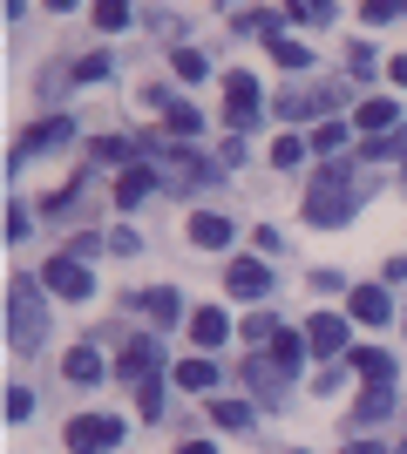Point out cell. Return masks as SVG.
Masks as SVG:
<instances>
[{"label":"cell","mask_w":407,"mask_h":454,"mask_svg":"<svg viewBox=\"0 0 407 454\" xmlns=\"http://www.w3.org/2000/svg\"><path fill=\"white\" fill-rule=\"evenodd\" d=\"M35 414V394H27V387H7V420H27Z\"/></svg>","instance_id":"cell-30"},{"label":"cell","mask_w":407,"mask_h":454,"mask_svg":"<svg viewBox=\"0 0 407 454\" xmlns=\"http://www.w3.org/2000/svg\"><path fill=\"white\" fill-rule=\"evenodd\" d=\"M211 420H217V427H245L252 407H245V400H211Z\"/></svg>","instance_id":"cell-26"},{"label":"cell","mask_w":407,"mask_h":454,"mask_svg":"<svg viewBox=\"0 0 407 454\" xmlns=\"http://www.w3.org/2000/svg\"><path fill=\"white\" fill-rule=\"evenodd\" d=\"M96 27H102V35L129 27V0H96Z\"/></svg>","instance_id":"cell-25"},{"label":"cell","mask_w":407,"mask_h":454,"mask_svg":"<svg viewBox=\"0 0 407 454\" xmlns=\"http://www.w3.org/2000/svg\"><path fill=\"white\" fill-rule=\"evenodd\" d=\"M292 14H306V20H333V0H292Z\"/></svg>","instance_id":"cell-32"},{"label":"cell","mask_w":407,"mask_h":454,"mask_svg":"<svg viewBox=\"0 0 407 454\" xmlns=\"http://www.w3.org/2000/svg\"><path fill=\"white\" fill-rule=\"evenodd\" d=\"M401 7H407V0H367V7H360V20H373V27H380V20H394Z\"/></svg>","instance_id":"cell-31"},{"label":"cell","mask_w":407,"mask_h":454,"mask_svg":"<svg viewBox=\"0 0 407 454\" xmlns=\"http://www.w3.org/2000/svg\"><path fill=\"white\" fill-rule=\"evenodd\" d=\"M387 82H394V89H407V55H394V61H387Z\"/></svg>","instance_id":"cell-35"},{"label":"cell","mask_w":407,"mask_h":454,"mask_svg":"<svg viewBox=\"0 0 407 454\" xmlns=\"http://www.w3.org/2000/svg\"><path fill=\"white\" fill-rule=\"evenodd\" d=\"M129 150H136L129 136H96V150H89V156H96V163H122Z\"/></svg>","instance_id":"cell-27"},{"label":"cell","mask_w":407,"mask_h":454,"mask_svg":"<svg viewBox=\"0 0 407 454\" xmlns=\"http://www.w3.org/2000/svg\"><path fill=\"white\" fill-rule=\"evenodd\" d=\"M271 61H278V68H312V48H306V41H292V35H278V41H271Z\"/></svg>","instance_id":"cell-23"},{"label":"cell","mask_w":407,"mask_h":454,"mask_svg":"<svg viewBox=\"0 0 407 454\" xmlns=\"http://www.w3.org/2000/svg\"><path fill=\"white\" fill-rule=\"evenodd\" d=\"M197 129H204V115H197L191 102H170V109H163V136H170V143H197Z\"/></svg>","instance_id":"cell-17"},{"label":"cell","mask_w":407,"mask_h":454,"mask_svg":"<svg viewBox=\"0 0 407 454\" xmlns=\"http://www.w3.org/2000/svg\"><path fill=\"white\" fill-rule=\"evenodd\" d=\"M306 217H312V224H347V217H353V184L340 170H319L312 190H306Z\"/></svg>","instance_id":"cell-4"},{"label":"cell","mask_w":407,"mask_h":454,"mask_svg":"<svg viewBox=\"0 0 407 454\" xmlns=\"http://www.w3.org/2000/svg\"><path fill=\"white\" fill-rule=\"evenodd\" d=\"M48 7H55V14H68V7H75V0H48Z\"/></svg>","instance_id":"cell-38"},{"label":"cell","mask_w":407,"mask_h":454,"mask_svg":"<svg viewBox=\"0 0 407 454\" xmlns=\"http://www.w3.org/2000/svg\"><path fill=\"white\" fill-rule=\"evenodd\" d=\"M224 285H231L238 299H265V292H271V271L258 265V258H238V265L224 271Z\"/></svg>","instance_id":"cell-12"},{"label":"cell","mask_w":407,"mask_h":454,"mask_svg":"<svg viewBox=\"0 0 407 454\" xmlns=\"http://www.w3.org/2000/svg\"><path fill=\"white\" fill-rule=\"evenodd\" d=\"M312 150H319V156H340V150H347V122H319V129H312Z\"/></svg>","instance_id":"cell-24"},{"label":"cell","mask_w":407,"mask_h":454,"mask_svg":"<svg viewBox=\"0 0 407 454\" xmlns=\"http://www.w3.org/2000/svg\"><path fill=\"white\" fill-rule=\"evenodd\" d=\"M191 245H204V251H224V245H231V224H224L217 210H197V217H191Z\"/></svg>","instance_id":"cell-16"},{"label":"cell","mask_w":407,"mask_h":454,"mask_svg":"<svg viewBox=\"0 0 407 454\" xmlns=\"http://www.w3.org/2000/svg\"><path fill=\"white\" fill-rule=\"evenodd\" d=\"M136 150H150L156 176H163V184H176V190H204V184H217V170L204 163V156H184V150H170V143H156V136H143Z\"/></svg>","instance_id":"cell-3"},{"label":"cell","mask_w":407,"mask_h":454,"mask_svg":"<svg viewBox=\"0 0 407 454\" xmlns=\"http://www.w3.org/2000/svg\"><path fill=\"white\" fill-rule=\"evenodd\" d=\"M116 373H122V387L136 394V407L156 420V407H163V346L156 340H136V346H122V360H116Z\"/></svg>","instance_id":"cell-2"},{"label":"cell","mask_w":407,"mask_h":454,"mask_svg":"<svg viewBox=\"0 0 407 454\" xmlns=\"http://www.w3.org/2000/svg\"><path fill=\"white\" fill-rule=\"evenodd\" d=\"M407 150V136H373V143H367V156H401Z\"/></svg>","instance_id":"cell-34"},{"label":"cell","mask_w":407,"mask_h":454,"mask_svg":"<svg viewBox=\"0 0 407 454\" xmlns=\"http://www.w3.org/2000/svg\"><path fill=\"white\" fill-rule=\"evenodd\" d=\"M347 454H394V448H380V441H353Z\"/></svg>","instance_id":"cell-36"},{"label":"cell","mask_w":407,"mask_h":454,"mask_svg":"<svg viewBox=\"0 0 407 454\" xmlns=\"http://www.w3.org/2000/svg\"><path fill=\"white\" fill-rule=\"evenodd\" d=\"M394 414V387H360V400H353V427H373V420Z\"/></svg>","instance_id":"cell-15"},{"label":"cell","mask_w":407,"mask_h":454,"mask_svg":"<svg viewBox=\"0 0 407 454\" xmlns=\"http://www.w3.org/2000/svg\"><path fill=\"white\" fill-rule=\"evenodd\" d=\"M306 150H312V143H299V136H278V143H271V163H278V170H292Z\"/></svg>","instance_id":"cell-28"},{"label":"cell","mask_w":407,"mask_h":454,"mask_svg":"<svg viewBox=\"0 0 407 454\" xmlns=\"http://www.w3.org/2000/svg\"><path fill=\"white\" fill-rule=\"evenodd\" d=\"M143 312H150V325H176V319H184L176 292H163V285H156V292H143Z\"/></svg>","instance_id":"cell-21"},{"label":"cell","mask_w":407,"mask_h":454,"mask_svg":"<svg viewBox=\"0 0 407 454\" xmlns=\"http://www.w3.org/2000/svg\"><path fill=\"white\" fill-rule=\"evenodd\" d=\"M61 373L75 380V387H96V380H102V360H96V353H89V346H75V353L61 360Z\"/></svg>","instance_id":"cell-22"},{"label":"cell","mask_w":407,"mask_h":454,"mask_svg":"<svg viewBox=\"0 0 407 454\" xmlns=\"http://www.w3.org/2000/svg\"><path fill=\"white\" fill-rule=\"evenodd\" d=\"M353 366L367 373V387H387V380H394V360L380 353V346H353Z\"/></svg>","instance_id":"cell-19"},{"label":"cell","mask_w":407,"mask_h":454,"mask_svg":"<svg viewBox=\"0 0 407 454\" xmlns=\"http://www.w3.org/2000/svg\"><path fill=\"white\" fill-rule=\"evenodd\" d=\"M48 340V312H41V285L35 278H7V346L35 353Z\"/></svg>","instance_id":"cell-1"},{"label":"cell","mask_w":407,"mask_h":454,"mask_svg":"<svg viewBox=\"0 0 407 454\" xmlns=\"http://www.w3.org/2000/svg\"><path fill=\"white\" fill-rule=\"evenodd\" d=\"M306 346L312 353H347V319H340V312H312L306 319Z\"/></svg>","instance_id":"cell-10"},{"label":"cell","mask_w":407,"mask_h":454,"mask_svg":"<svg viewBox=\"0 0 407 454\" xmlns=\"http://www.w3.org/2000/svg\"><path fill=\"white\" fill-rule=\"evenodd\" d=\"M68 129H75L68 115H48V122H35V129H27V136L14 143V156H7V170H20V163H27V156H41V150H61V143H68Z\"/></svg>","instance_id":"cell-7"},{"label":"cell","mask_w":407,"mask_h":454,"mask_svg":"<svg viewBox=\"0 0 407 454\" xmlns=\"http://www.w3.org/2000/svg\"><path fill=\"white\" fill-rule=\"evenodd\" d=\"M116 441H122L116 414H75V420H68V448H75V454H102V448H116Z\"/></svg>","instance_id":"cell-6"},{"label":"cell","mask_w":407,"mask_h":454,"mask_svg":"<svg viewBox=\"0 0 407 454\" xmlns=\"http://www.w3.org/2000/svg\"><path fill=\"white\" fill-rule=\"evenodd\" d=\"M176 75H184V82H204V55H197V48H176Z\"/></svg>","instance_id":"cell-29"},{"label":"cell","mask_w":407,"mask_h":454,"mask_svg":"<svg viewBox=\"0 0 407 454\" xmlns=\"http://www.w3.org/2000/svg\"><path fill=\"white\" fill-rule=\"evenodd\" d=\"M353 122H360V129H394V122H401V109H394L387 95H373V102H360V109H353Z\"/></svg>","instance_id":"cell-20"},{"label":"cell","mask_w":407,"mask_h":454,"mask_svg":"<svg viewBox=\"0 0 407 454\" xmlns=\"http://www.w3.org/2000/svg\"><path fill=\"white\" fill-rule=\"evenodd\" d=\"M258 102H265V95H258V82L245 75V68H238V75H224V122H231V129H252Z\"/></svg>","instance_id":"cell-8"},{"label":"cell","mask_w":407,"mask_h":454,"mask_svg":"<svg viewBox=\"0 0 407 454\" xmlns=\"http://www.w3.org/2000/svg\"><path fill=\"white\" fill-rule=\"evenodd\" d=\"M176 387H184V394H211V387H217V366L211 360H176Z\"/></svg>","instance_id":"cell-18"},{"label":"cell","mask_w":407,"mask_h":454,"mask_svg":"<svg viewBox=\"0 0 407 454\" xmlns=\"http://www.w3.org/2000/svg\"><path fill=\"white\" fill-rule=\"evenodd\" d=\"M176 454H217V448H211V441H184Z\"/></svg>","instance_id":"cell-37"},{"label":"cell","mask_w":407,"mask_h":454,"mask_svg":"<svg viewBox=\"0 0 407 454\" xmlns=\"http://www.w3.org/2000/svg\"><path fill=\"white\" fill-rule=\"evenodd\" d=\"M75 75H82V82H102V75H109V55H82Z\"/></svg>","instance_id":"cell-33"},{"label":"cell","mask_w":407,"mask_h":454,"mask_svg":"<svg viewBox=\"0 0 407 454\" xmlns=\"http://www.w3.org/2000/svg\"><path fill=\"white\" fill-rule=\"evenodd\" d=\"M191 340L197 346H224V340H231V319H224L217 305H197V312H191Z\"/></svg>","instance_id":"cell-14"},{"label":"cell","mask_w":407,"mask_h":454,"mask_svg":"<svg viewBox=\"0 0 407 454\" xmlns=\"http://www.w3.org/2000/svg\"><path fill=\"white\" fill-rule=\"evenodd\" d=\"M333 95H340V89H299V82H292V89L278 95L271 109L286 115V122H299V115H319V109H333Z\"/></svg>","instance_id":"cell-9"},{"label":"cell","mask_w":407,"mask_h":454,"mask_svg":"<svg viewBox=\"0 0 407 454\" xmlns=\"http://www.w3.org/2000/svg\"><path fill=\"white\" fill-rule=\"evenodd\" d=\"M217 7H231V0H217Z\"/></svg>","instance_id":"cell-39"},{"label":"cell","mask_w":407,"mask_h":454,"mask_svg":"<svg viewBox=\"0 0 407 454\" xmlns=\"http://www.w3.org/2000/svg\"><path fill=\"white\" fill-rule=\"evenodd\" d=\"M156 184H163V176H156V163H129V170L116 176V204H122V210H136Z\"/></svg>","instance_id":"cell-11"},{"label":"cell","mask_w":407,"mask_h":454,"mask_svg":"<svg viewBox=\"0 0 407 454\" xmlns=\"http://www.w3.org/2000/svg\"><path fill=\"white\" fill-rule=\"evenodd\" d=\"M353 319H360V325H387L394 319V299L380 292V285H353Z\"/></svg>","instance_id":"cell-13"},{"label":"cell","mask_w":407,"mask_h":454,"mask_svg":"<svg viewBox=\"0 0 407 454\" xmlns=\"http://www.w3.org/2000/svg\"><path fill=\"white\" fill-rule=\"evenodd\" d=\"M41 285H48V292H61V299H89V292H96V278H89V258H75V251L48 258V265H41Z\"/></svg>","instance_id":"cell-5"}]
</instances>
